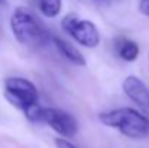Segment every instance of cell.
Here are the masks:
<instances>
[{
	"label": "cell",
	"instance_id": "cell-9",
	"mask_svg": "<svg viewBox=\"0 0 149 148\" xmlns=\"http://www.w3.org/2000/svg\"><path fill=\"white\" fill-rule=\"evenodd\" d=\"M38 7L45 18H56L62 9V0H39Z\"/></svg>",
	"mask_w": 149,
	"mask_h": 148
},
{
	"label": "cell",
	"instance_id": "cell-6",
	"mask_svg": "<svg viewBox=\"0 0 149 148\" xmlns=\"http://www.w3.org/2000/svg\"><path fill=\"white\" fill-rule=\"evenodd\" d=\"M122 89L127 97L142 109L143 115L149 118V89L146 84L136 76H127L122 83Z\"/></svg>",
	"mask_w": 149,
	"mask_h": 148
},
{
	"label": "cell",
	"instance_id": "cell-11",
	"mask_svg": "<svg viewBox=\"0 0 149 148\" xmlns=\"http://www.w3.org/2000/svg\"><path fill=\"white\" fill-rule=\"evenodd\" d=\"M139 12L145 16H149V0H141L139 1Z\"/></svg>",
	"mask_w": 149,
	"mask_h": 148
},
{
	"label": "cell",
	"instance_id": "cell-10",
	"mask_svg": "<svg viewBox=\"0 0 149 148\" xmlns=\"http://www.w3.org/2000/svg\"><path fill=\"white\" fill-rule=\"evenodd\" d=\"M55 147L56 148H77L72 142H70L67 138H55Z\"/></svg>",
	"mask_w": 149,
	"mask_h": 148
},
{
	"label": "cell",
	"instance_id": "cell-5",
	"mask_svg": "<svg viewBox=\"0 0 149 148\" xmlns=\"http://www.w3.org/2000/svg\"><path fill=\"white\" fill-rule=\"evenodd\" d=\"M41 122L47 123L56 134H59L64 138H71L78 131L77 119L71 113L56 109V107H42Z\"/></svg>",
	"mask_w": 149,
	"mask_h": 148
},
{
	"label": "cell",
	"instance_id": "cell-3",
	"mask_svg": "<svg viewBox=\"0 0 149 148\" xmlns=\"http://www.w3.org/2000/svg\"><path fill=\"white\" fill-rule=\"evenodd\" d=\"M4 96L15 107L23 113L39 105V93L36 86L25 77H9L4 81Z\"/></svg>",
	"mask_w": 149,
	"mask_h": 148
},
{
	"label": "cell",
	"instance_id": "cell-1",
	"mask_svg": "<svg viewBox=\"0 0 149 148\" xmlns=\"http://www.w3.org/2000/svg\"><path fill=\"white\" fill-rule=\"evenodd\" d=\"M10 29L20 45L32 49L45 47L51 39L49 31L28 7L23 6H19L12 12Z\"/></svg>",
	"mask_w": 149,
	"mask_h": 148
},
{
	"label": "cell",
	"instance_id": "cell-12",
	"mask_svg": "<svg viewBox=\"0 0 149 148\" xmlns=\"http://www.w3.org/2000/svg\"><path fill=\"white\" fill-rule=\"evenodd\" d=\"M4 3H6V0H0V6H1V4H4Z\"/></svg>",
	"mask_w": 149,
	"mask_h": 148
},
{
	"label": "cell",
	"instance_id": "cell-7",
	"mask_svg": "<svg viewBox=\"0 0 149 148\" xmlns=\"http://www.w3.org/2000/svg\"><path fill=\"white\" fill-rule=\"evenodd\" d=\"M52 42H54L55 48L58 49V52H59L64 58H67L70 62H72L74 65L84 67V65L87 64L84 55L81 54V51H78L74 45H71V44L67 42L65 39H62V38H59V36H54V38H52Z\"/></svg>",
	"mask_w": 149,
	"mask_h": 148
},
{
	"label": "cell",
	"instance_id": "cell-4",
	"mask_svg": "<svg viewBox=\"0 0 149 148\" xmlns=\"http://www.w3.org/2000/svg\"><path fill=\"white\" fill-rule=\"evenodd\" d=\"M61 25L71 38H74L80 45L86 48H96L100 44V32L91 20L80 19L77 15L71 13L62 19Z\"/></svg>",
	"mask_w": 149,
	"mask_h": 148
},
{
	"label": "cell",
	"instance_id": "cell-8",
	"mask_svg": "<svg viewBox=\"0 0 149 148\" xmlns=\"http://www.w3.org/2000/svg\"><path fill=\"white\" fill-rule=\"evenodd\" d=\"M117 54L122 60L132 62V61L138 60V57H139V45L130 39H122L120 44L117 45Z\"/></svg>",
	"mask_w": 149,
	"mask_h": 148
},
{
	"label": "cell",
	"instance_id": "cell-2",
	"mask_svg": "<svg viewBox=\"0 0 149 148\" xmlns=\"http://www.w3.org/2000/svg\"><path fill=\"white\" fill-rule=\"evenodd\" d=\"M100 122L106 126L120 131L123 135L141 140L149 137V118L132 107H119L103 112L99 116Z\"/></svg>",
	"mask_w": 149,
	"mask_h": 148
}]
</instances>
